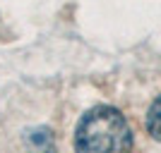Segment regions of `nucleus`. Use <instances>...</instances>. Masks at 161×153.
<instances>
[{"mask_svg": "<svg viewBox=\"0 0 161 153\" xmlns=\"http://www.w3.org/2000/svg\"><path fill=\"white\" fill-rule=\"evenodd\" d=\"M132 129L120 110L94 105L80 117L75 129V153H130Z\"/></svg>", "mask_w": 161, "mask_h": 153, "instance_id": "obj_1", "label": "nucleus"}, {"mask_svg": "<svg viewBox=\"0 0 161 153\" xmlns=\"http://www.w3.org/2000/svg\"><path fill=\"white\" fill-rule=\"evenodd\" d=\"M24 144L31 153H55V144H53V132L46 127H36L29 129L24 134Z\"/></svg>", "mask_w": 161, "mask_h": 153, "instance_id": "obj_2", "label": "nucleus"}, {"mask_svg": "<svg viewBox=\"0 0 161 153\" xmlns=\"http://www.w3.org/2000/svg\"><path fill=\"white\" fill-rule=\"evenodd\" d=\"M144 127H147V134L152 136V139L161 141V93L156 96V100L152 103V108H149Z\"/></svg>", "mask_w": 161, "mask_h": 153, "instance_id": "obj_3", "label": "nucleus"}]
</instances>
